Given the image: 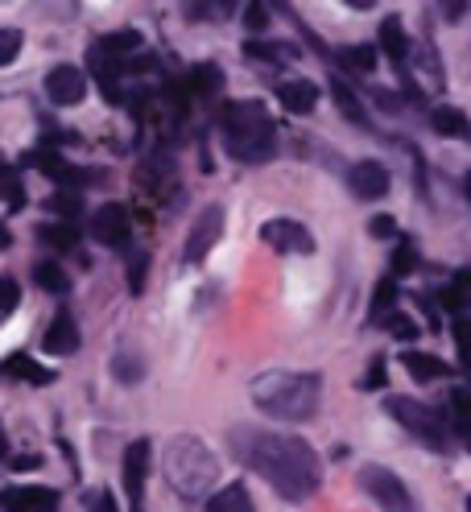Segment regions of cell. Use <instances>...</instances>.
I'll use <instances>...</instances> for the list:
<instances>
[{"label": "cell", "mask_w": 471, "mask_h": 512, "mask_svg": "<svg viewBox=\"0 0 471 512\" xmlns=\"http://www.w3.org/2000/svg\"><path fill=\"white\" fill-rule=\"evenodd\" d=\"M232 451L248 471H257L261 479H269L273 492H281L286 500H306L323 484L319 455H314L306 442L290 438V434L240 426V430H232Z\"/></svg>", "instance_id": "1"}, {"label": "cell", "mask_w": 471, "mask_h": 512, "mask_svg": "<svg viewBox=\"0 0 471 512\" xmlns=\"http://www.w3.org/2000/svg\"><path fill=\"white\" fill-rule=\"evenodd\" d=\"M323 397V384L314 372H265L253 380V401L281 422H306L314 418Z\"/></svg>", "instance_id": "2"}, {"label": "cell", "mask_w": 471, "mask_h": 512, "mask_svg": "<svg viewBox=\"0 0 471 512\" xmlns=\"http://www.w3.org/2000/svg\"><path fill=\"white\" fill-rule=\"evenodd\" d=\"M224 137H228V153L240 157V162H248V166H261L277 153V128H273V116L265 112L261 100L228 104Z\"/></svg>", "instance_id": "3"}, {"label": "cell", "mask_w": 471, "mask_h": 512, "mask_svg": "<svg viewBox=\"0 0 471 512\" xmlns=\"http://www.w3.org/2000/svg\"><path fill=\"white\" fill-rule=\"evenodd\" d=\"M162 471L170 479V488L182 496V500H207V492L215 488L219 479V459L207 451V446L191 434H182L166 446L162 455Z\"/></svg>", "instance_id": "4"}, {"label": "cell", "mask_w": 471, "mask_h": 512, "mask_svg": "<svg viewBox=\"0 0 471 512\" xmlns=\"http://www.w3.org/2000/svg\"><path fill=\"white\" fill-rule=\"evenodd\" d=\"M389 413H393V422H401L410 434H418L426 446H434V451L447 446V422L434 405H422L414 397H389Z\"/></svg>", "instance_id": "5"}, {"label": "cell", "mask_w": 471, "mask_h": 512, "mask_svg": "<svg viewBox=\"0 0 471 512\" xmlns=\"http://www.w3.org/2000/svg\"><path fill=\"white\" fill-rule=\"evenodd\" d=\"M360 488L376 500V508H381V512H418L410 488H405L389 467H364L360 471Z\"/></svg>", "instance_id": "6"}, {"label": "cell", "mask_w": 471, "mask_h": 512, "mask_svg": "<svg viewBox=\"0 0 471 512\" xmlns=\"http://www.w3.org/2000/svg\"><path fill=\"white\" fill-rule=\"evenodd\" d=\"M219 232H224V207H207L199 219H195V228L191 236H186V248H182V261L186 265H199L203 256L219 244Z\"/></svg>", "instance_id": "7"}, {"label": "cell", "mask_w": 471, "mask_h": 512, "mask_svg": "<svg viewBox=\"0 0 471 512\" xmlns=\"http://www.w3.org/2000/svg\"><path fill=\"white\" fill-rule=\"evenodd\" d=\"M91 236H96L100 244L108 248H124L133 236V219H129V207H120V203H108L96 211V219H91Z\"/></svg>", "instance_id": "8"}, {"label": "cell", "mask_w": 471, "mask_h": 512, "mask_svg": "<svg viewBox=\"0 0 471 512\" xmlns=\"http://www.w3.org/2000/svg\"><path fill=\"white\" fill-rule=\"evenodd\" d=\"M261 240L273 248V252H314V236L294 219H269L261 223Z\"/></svg>", "instance_id": "9"}, {"label": "cell", "mask_w": 471, "mask_h": 512, "mask_svg": "<svg viewBox=\"0 0 471 512\" xmlns=\"http://www.w3.org/2000/svg\"><path fill=\"white\" fill-rule=\"evenodd\" d=\"M46 95H50L58 108H75L83 95H87V75L79 67H71V62H62V67H54L46 75Z\"/></svg>", "instance_id": "10"}, {"label": "cell", "mask_w": 471, "mask_h": 512, "mask_svg": "<svg viewBox=\"0 0 471 512\" xmlns=\"http://www.w3.org/2000/svg\"><path fill=\"white\" fill-rule=\"evenodd\" d=\"M389 166H381V162H372V157H368V162H356L352 170H348V186H352V195L356 199H385L389 195Z\"/></svg>", "instance_id": "11"}, {"label": "cell", "mask_w": 471, "mask_h": 512, "mask_svg": "<svg viewBox=\"0 0 471 512\" xmlns=\"http://www.w3.org/2000/svg\"><path fill=\"white\" fill-rule=\"evenodd\" d=\"M124 475V492H129V504H133V512H141V496H145V471H149V442L141 438V442H133L129 451H124V467H120Z\"/></svg>", "instance_id": "12"}, {"label": "cell", "mask_w": 471, "mask_h": 512, "mask_svg": "<svg viewBox=\"0 0 471 512\" xmlns=\"http://www.w3.org/2000/svg\"><path fill=\"white\" fill-rule=\"evenodd\" d=\"M0 504L13 512H54L58 508V492L54 488H5Z\"/></svg>", "instance_id": "13"}, {"label": "cell", "mask_w": 471, "mask_h": 512, "mask_svg": "<svg viewBox=\"0 0 471 512\" xmlns=\"http://www.w3.org/2000/svg\"><path fill=\"white\" fill-rule=\"evenodd\" d=\"M42 347L50 351V356H71V351H79V327H75V318L67 310L54 314V323H50Z\"/></svg>", "instance_id": "14"}, {"label": "cell", "mask_w": 471, "mask_h": 512, "mask_svg": "<svg viewBox=\"0 0 471 512\" xmlns=\"http://www.w3.org/2000/svg\"><path fill=\"white\" fill-rule=\"evenodd\" d=\"M277 100H281L286 112L306 116V112H314V104H319V87H314L310 79H290V83L277 87Z\"/></svg>", "instance_id": "15"}, {"label": "cell", "mask_w": 471, "mask_h": 512, "mask_svg": "<svg viewBox=\"0 0 471 512\" xmlns=\"http://www.w3.org/2000/svg\"><path fill=\"white\" fill-rule=\"evenodd\" d=\"M112 376L120 384H141L145 380V360H141V351L133 343H116V351H112Z\"/></svg>", "instance_id": "16"}, {"label": "cell", "mask_w": 471, "mask_h": 512, "mask_svg": "<svg viewBox=\"0 0 471 512\" xmlns=\"http://www.w3.org/2000/svg\"><path fill=\"white\" fill-rule=\"evenodd\" d=\"M401 364L414 380H443L451 376V364H443L438 356H426V351H401Z\"/></svg>", "instance_id": "17"}, {"label": "cell", "mask_w": 471, "mask_h": 512, "mask_svg": "<svg viewBox=\"0 0 471 512\" xmlns=\"http://www.w3.org/2000/svg\"><path fill=\"white\" fill-rule=\"evenodd\" d=\"M381 46H385V54L393 58V67L405 71V58H410V38H405V29H401L397 17H385V21H381Z\"/></svg>", "instance_id": "18"}, {"label": "cell", "mask_w": 471, "mask_h": 512, "mask_svg": "<svg viewBox=\"0 0 471 512\" xmlns=\"http://www.w3.org/2000/svg\"><path fill=\"white\" fill-rule=\"evenodd\" d=\"M207 512H253V496L244 484H228L207 496Z\"/></svg>", "instance_id": "19"}, {"label": "cell", "mask_w": 471, "mask_h": 512, "mask_svg": "<svg viewBox=\"0 0 471 512\" xmlns=\"http://www.w3.org/2000/svg\"><path fill=\"white\" fill-rule=\"evenodd\" d=\"M0 372H5V376H21L25 384H50V380H54L50 368H42L38 360H29V356H9Z\"/></svg>", "instance_id": "20"}, {"label": "cell", "mask_w": 471, "mask_h": 512, "mask_svg": "<svg viewBox=\"0 0 471 512\" xmlns=\"http://www.w3.org/2000/svg\"><path fill=\"white\" fill-rule=\"evenodd\" d=\"M38 240L50 244L54 252H71V248L79 244V228H75V223H42Z\"/></svg>", "instance_id": "21"}, {"label": "cell", "mask_w": 471, "mask_h": 512, "mask_svg": "<svg viewBox=\"0 0 471 512\" xmlns=\"http://www.w3.org/2000/svg\"><path fill=\"white\" fill-rule=\"evenodd\" d=\"M430 124H434V133H443V137H467L471 128H467V116L459 112V108H438L434 116H430Z\"/></svg>", "instance_id": "22"}, {"label": "cell", "mask_w": 471, "mask_h": 512, "mask_svg": "<svg viewBox=\"0 0 471 512\" xmlns=\"http://www.w3.org/2000/svg\"><path fill=\"white\" fill-rule=\"evenodd\" d=\"M137 46H145V42H141V34H137V29H120V34H108V38L100 42V50H96V54L120 58V54H133Z\"/></svg>", "instance_id": "23"}, {"label": "cell", "mask_w": 471, "mask_h": 512, "mask_svg": "<svg viewBox=\"0 0 471 512\" xmlns=\"http://www.w3.org/2000/svg\"><path fill=\"white\" fill-rule=\"evenodd\" d=\"M34 277H38L42 290H50V294H67L71 290V277L62 273V265H54V261H38Z\"/></svg>", "instance_id": "24"}, {"label": "cell", "mask_w": 471, "mask_h": 512, "mask_svg": "<svg viewBox=\"0 0 471 512\" xmlns=\"http://www.w3.org/2000/svg\"><path fill=\"white\" fill-rule=\"evenodd\" d=\"M339 62H343V67H352V71H360V75H372L376 46H343L339 50Z\"/></svg>", "instance_id": "25"}, {"label": "cell", "mask_w": 471, "mask_h": 512, "mask_svg": "<svg viewBox=\"0 0 471 512\" xmlns=\"http://www.w3.org/2000/svg\"><path fill=\"white\" fill-rule=\"evenodd\" d=\"M331 95H335V104H339V112L343 116H348L352 124H368V116H364V108H360V100H356V95H352V87L348 83H331Z\"/></svg>", "instance_id": "26"}, {"label": "cell", "mask_w": 471, "mask_h": 512, "mask_svg": "<svg viewBox=\"0 0 471 512\" xmlns=\"http://www.w3.org/2000/svg\"><path fill=\"white\" fill-rule=\"evenodd\" d=\"M393 302H397V281L385 277L381 285H376V294H372V318H385L393 310Z\"/></svg>", "instance_id": "27"}, {"label": "cell", "mask_w": 471, "mask_h": 512, "mask_svg": "<svg viewBox=\"0 0 471 512\" xmlns=\"http://www.w3.org/2000/svg\"><path fill=\"white\" fill-rule=\"evenodd\" d=\"M0 199H9L13 207H21L25 199V190H21V178L9 170V166H0Z\"/></svg>", "instance_id": "28"}, {"label": "cell", "mask_w": 471, "mask_h": 512, "mask_svg": "<svg viewBox=\"0 0 471 512\" xmlns=\"http://www.w3.org/2000/svg\"><path fill=\"white\" fill-rule=\"evenodd\" d=\"M21 306V285H17V277H0V314H9V310H17Z\"/></svg>", "instance_id": "29"}, {"label": "cell", "mask_w": 471, "mask_h": 512, "mask_svg": "<svg viewBox=\"0 0 471 512\" xmlns=\"http://www.w3.org/2000/svg\"><path fill=\"white\" fill-rule=\"evenodd\" d=\"M467 405H471V397H467V389H455L451 393V413H455V430L467 438Z\"/></svg>", "instance_id": "30"}, {"label": "cell", "mask_w": 471, "mask_h": 512, "mask_svg": "<svg viewBox=\"0 0 471 512\" xmlns=\"http://www.w3.org/2000/svg\"><path fill=\"white\" fill-rule=\"evenodd\" d=\"M50 211H58L62 219H67V223H71V219H79L83 203H79V195H54V199H50Z\"/></svg>", "instance_id": "31"}, {"label": "cell", "mask_w": 471, "mask_h": 512, "mask_svg": "<svg viewBox=\"0 0 471 512\" xmlns=\"http://www.w3.org/2000/svg\"><path fill=\"white\" fill-rule=\"evenodd\" d=\"M381 323H389V331L401 335V339H418V323L414 318H405V314H385Z\"/></svg>", "instance_id": "32"}, {"label": "cell", "mask_w": 471, "mask_h": 512, "mask_svg": "<svg viewBox=\"0 0 471 512\" xmlns=\"http://www.w3.org/2000/svg\"><path fill=\"white\" fill-rule=\"evenodd\" d=\"M17 50H21V29H0V62L17 58Z\"/></svg>", "instance_id": "33"}, {"label": "cell", "mask_w": 471, "mask_h": 512, "mask_svg": "<svg viewBox=\"0 0 471 512\" xmlns=\"http://www.w3.org/2000/svg\"><path fill=\"white\" fill-rule=\"evenodd\" d=\"M418 265V252H414V244H401L397 252H393V273H410Z\"/></svg>", "instance_id": "34"}, {"label": "cell", "mask_w": 471, "mask_h": 512, "mask_svg": "<svg viewBox=\"0 0 471 512\" xmlns=\"http://www.w3.org/2000/svg\"><path fill=\"white\" fill-rule=\"evenodd\" d=\"M219 67H195V91H219Z\"/></svg>", "instance_id": "35"}, {"label": "cell", "mask_w": 471, "mask_h": 512, "mask_svg": "<svg viewBox=\"0 0 471 512\" xmlns=\"http://www.w3.org/2000/svg\"><path fill=\"white\" fill-rule=\"evenodd\" d=\"M463 290H467V273H459V277H455V285H451V290L443 294V302H447L455 314L463 310Z\"/></svg>", "instance_id": "36"}, {"label": "cell", "mask_w": 471, "mask_h": 512, "mask_svg": "<svg viewBox=\"0 0 471 512\" xmlns=\"http://www.w3.org/2000/svg\"><path fill=\"white\" fill-rule=\"evenodd\" d=\"M360 389H385V364H381V360L368 368V376L360 380Z\"/></svg>", "instance_id": "37"}, {"label": "cell", "mask_w": 471, "mask_h": 512, "mask_svg": "<svg viewBox=\"0 0 471 512\" xmlns=\"http://www.w3.org/2000/svg\"><path fill=\"white\" fill-rule=\"evenodd\" d=\"M244 21H248V29H265V25H269V9H265V5H248Z\"/></svg>", "instance_id": "38"}, {"label": "cell", "mask_w": 471, "mask_h": 512, "mask_svg": "<svg viewBox=\"0 0 471 512\" xmlns=\"http://www.w3.org/2000/svg\"><path fill=\"white\" fill-rule=\"evenodd\" d=\"M393 219H372V236H393Z\"/></svg>", "instance_id": "39"}, {"label": "cell", "mask_w": 471, "mask_h": 512, "mask_svg": "<svg viewBox=\"0 0 471 512\" xmlns=\"http://www.w3.org/2000/svg\"><path fill=\"white\" fill-rule=\"evenodd\" d=\"M96 512H116V500H112V492H100V496H96Z\"/></svg>", "instance_id": "40"}, {"label": "cell", "mask_w": 471, "mask_h": 512, "mask_svg": "<svg viewBox=\"0 0 471 512\" xmlns=\"http://www.w3.org/2000/svg\"><path fill=\"white\" fill-rule=\"evenodd\" d=\"M443 13H447V17H451V21H459V17H463V13H467V5H447V9H443Z\"/></svg>", "instance_id": "41"}, {"label": "cell", "mask_w": 471, "mask_h": 512, "mask_svg": "<svg viewBox=\"0 0 471 512\" xmlns=\"http://www.w3.org/2000/svg\"><path fill=\"white\" fill-rule=\"evenodd\" d=\"M38 463H42V459H34V455H25V459H13V467H21V471H25V467H38Z\"/></svg>", "instance_id": "42"}, {"label": "cell", "mask_w": 471, "mask_h": 512, "mask_svg": "<svg viewBox=\"0 0 471 512\" xmlns=\"http://www.w3.org/2000/svg\"><path fill=\"white\" fill-rule=\"evenodd\" d=\"M0 459H9V442H5V426H0Z\"/></svg>", "instance_id": "43"}, {"label": "cell", "mask_w": 471, "mask_h": 512, "mask_svg": "<svg viewBox=\"0 0 471 512\" xmlns=\"http://www.w3.org/2000/svg\"><path fill=\"white\" fill-rule=\"evenodd\" d=\"M0 166H5V157H0Z\"/></svg>", "instance_id": "44"}]
</instances>
